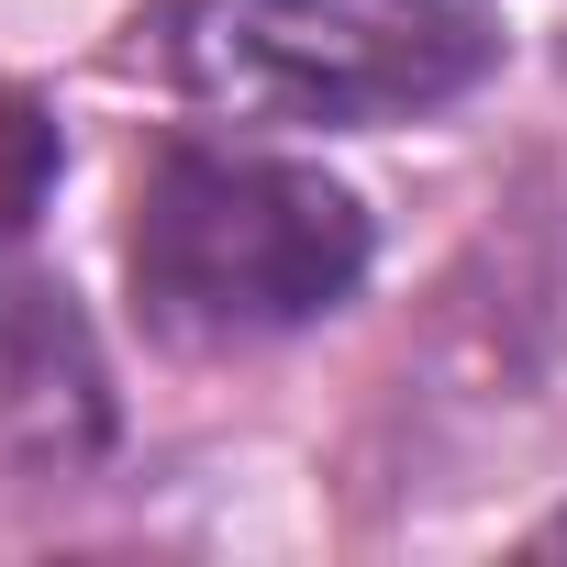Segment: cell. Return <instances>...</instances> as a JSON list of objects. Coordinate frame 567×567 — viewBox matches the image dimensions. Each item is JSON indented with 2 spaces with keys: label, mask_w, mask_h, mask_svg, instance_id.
Segmentation results:
<instances>
[{
  "label": "cell",
  "mask_w": 567,
  "mask_h": 567,
  "mask_svg": "<svg viewBox=\"0 0 567 567\" xmlns=\"http://www.w3.org/2000/svg\"><path fill=\"white\" fill-rule=\"evenodd\" d=\"M123 267H134V301L167 346L234 357V346L323 323L357 290L368 212L323 167H278V156H234V145H167L134 178Z\"/></svg>",
  "instance_id": "obj_1"
},
{
  "label": "cell",
  "mask_w": 567,
  "mask_h": 567,
  "mask_svg": "<svg viewBox=\"0 0 567 567\" xmlns=\"http://www.w3.org/2000/svg\"><path fill=\"white\" fill-rule=\"evenodd\" d=\"M156 56L234 123H412L489 79L478 0H167Z\"/></svg>",
  "instance_id": "obj_2"
},
{
  "label": "cell",
  "mask_w": 567,
  "mask_h": 567,
  "mask_svg": "<svg viewBox=\"0 0 567 567\" xmlns=\"http://www.w3.org/2000/svg\"><path fill=\"white\" fill-rule=\"evenodd\" d=\"M45 189H56V123L23 90H0V245H23V223L45 212Z\"/></svg>",
  "instance_id": "obj_3"
}]
</instances>
